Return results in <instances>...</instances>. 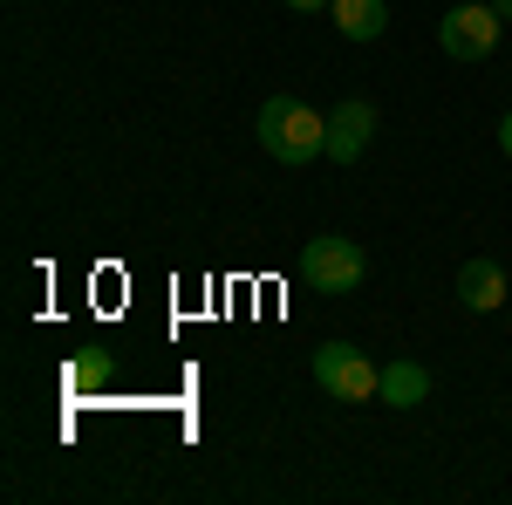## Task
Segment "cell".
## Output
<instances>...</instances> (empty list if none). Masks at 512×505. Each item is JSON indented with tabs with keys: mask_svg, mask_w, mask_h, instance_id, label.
Returning <instances> with one entry per match:
<instances>
[{
	"mask_svg": "<svg viewBox=\"0 0 512 505\" xmlns=\"http://www.w3.org/2000/svg\"><path fill=\"white\" fill-rule=\"evenodd\" d=\"M260 151L274 164H308L328 151V117H315L301 96H267L260 103Z\"/></svg>",
	"mask_w": 512,
	"mask_h": 505,
	"instance_id": "1",
	"label": "cell"
},
{
	"mask_svg": "<svg viewBox=\"0 0 512 505\" xmlns=\"http://www.w3.org/2000/svg\"><path fill=\"white\" fill-rule=\"evenodd\" d=\"M301 280L315 287V294H355L362 280H369V260H362V246L342 233H321L301 246Z\"/></svg>",
	"mask_w": 512,
	"mask_h": 505,
	"instance_id": "2",
	"label": "cell"
},
{
	"mask_svg": "<svg viewBox=\"0 0 512 505\" xmlns=\"http://www.w3.org/2000/svg\"><path fill=\"white\" fill-rule=\"evenodd\" d=\"M499 28H506V14H499L492 0H465V7H451V14L437 21V48H444L451 62H485V55L499 48Z\"/></svg>",
	"mask_w": 512,
	"mask_h": 505,
	"instance_id": "3",
	"label": "cell"
},
{
	"mask_svg": "<svg viewBox=\"0 0 512 505\" xmlns=\"http://www.w3.org/2000/svg\"><path fill=\"white\" fill-rule=\"evenodd\" d=\"M315 383L328 389L335 403H376L383 369H376L362 349H349V342H328V349H315Z\"/></svg>",
	"mask_w": 512,
	"mask_h": 505,
	"instance_id": "4",
	"label": "cell"
},
{
	"mask_svg": "<svg viewBox=\"0 0 512 505\" xmlns=\"http://www.w3.org/2000/svg\"><path fill=\"white\" fill-rule=\"evenodd\" d=\"M369 137H376V103H362V96H349V103H335L328 110V164H355V157L369 151Z\"/></svg>",
	"mask_w": 512,
	"mask_h": 505,
	"instance_id": "5",
	"label": "cell"
},
{
	"mask_svg": "<svg viewBox=\"0 0 512 505\" xmlns=\"http://www.w3.org/2000/svg\"><path fill=\"white\" fill-rule=\"evenodd\" d=\"M458 301H465L472 314L506 308V267H499V260H485V253L465 260V267H458Z\"/></svg>",
	"mask_w": 512,
	"mask_h": 505,
	"instance_id": "6",
	"label": "cell"
},
{
	"mask_svg": "<svg viewBox=\"0 0 512 505\" xmlns=\"http://www.w3.org/2000/svg\"><path fill=\"white\" fill-rule=\"evenodd\" d=\"M424 396H431V369H424V362H410V355L383 362V389H376V403H390V410H417Z\"/></svg>",
	"mask_w": 512,
	"mask_h": 505,
	"instance_id": "7",
	"label": "cell"
},
{
	"mask_svg": "<svg viewBox=\"0 0 512 505\" xmlns=\"http://www.w3.org/2000/svg\"><path fill=\"white\" fill-rule=\"evenodd\" d=\"M328 14H335V28H342L349 41H376L383 28H390V0H335Z\"/></svg>",
	"mask_w": 512,
	"mask_h": 505,
	"instance_id": "8",
	"label": "cell"
},
{
	"mask_svg": "<svg viewBox=\"0 0 512 505\" xmlns=\"http://www.w3.org/2000/svg\"><path fill=\"white\" fill-rule=\"evenodd\" d=\"M294 14H321V7H335V0H287Z\"/></svg>",
	"mask_w": 512,
	"mask_h": 505,
	"instance_id": "9",
	"label": "cell"
},
{
	"mask_svg": "<svg viewBox=\"0 0 512 505\" xmlns=\"http://www.w3.org/2000/svg\"><path fill=\"white\" fill-rule=\"evenodd\" d=\"M499 151L512 157V110H506V117H499Z\"/></svg>",
	"mask_w": 512,
	"mask_h": 505,
	"instance_id": "10",
	"label": "cell"
},
{
	"mask_svg": "<svg viewBox=\"0 0 512 505\" xmlns=\"http://www.w3.org/2000/svg\"><path fill=\"white\" fill-rule=\"evenodd\" d=\"M492 7H499V14H506V21H512V0H492Z\"/></svg>",
	"mask_w": 512,
	"mask_h": 505,
	"instance_id": "11",
	"label": "cell"
}]
</instances>
